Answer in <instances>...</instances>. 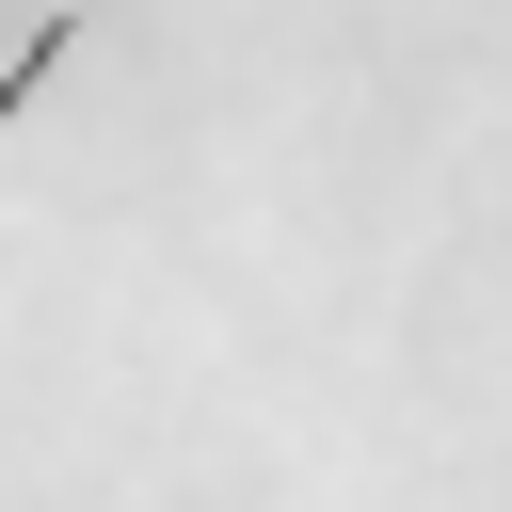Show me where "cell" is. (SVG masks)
<instances>
[{
  "mask_svg": "<svg viewBox=\"0 0 512 512\" xmlns=\"http://www.w3.org/2000/svg\"><path fill=\"white\" fill-rule=\"evenodd\" d=\"M80 16H96V0H64V16H32V48L0 64V144H16V112H32V80H48L64 48H80Z\"/></svg>",
  "mask_w": 512,
  "mask_h": 512,
  "instance_id": "cell-1",
  "label": "cell"
}]
</instances>
